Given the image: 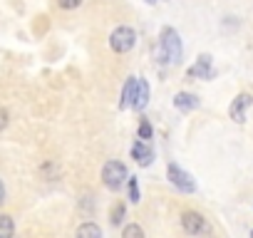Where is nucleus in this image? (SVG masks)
Returning a JSON list of instances; mask_svg holds the SVG:
<instances>
[{"label": "nucleus", "instance_id": "nucleus-1", "mask_svg": "<svg viewBox=\"0 0 253 238\" xmlns=\"http://www.w3.org/2000/svg\"><path fill=\"white\" fill-rule=\"evenodd\" d=\"M181 40H179V33L174 28H164L162 30V62H171L176 65L181 60Z\"/></svg>", "mask_w": 253, "mask_h": 238}, {"label": "nucleus", "instance_id": "nucleus-2", "mask_svg": "<svg viewBox=\"0 0 253 238\" xmlns=\"http://www.w3.org/2000/svg\"><path fill=\"white\" fill-rule=\"evenodd\" d=\"M126 179H129V176H126V166H124L122 161H107V164L102 166V181H104L107 189L119 191Z\"/></svg>", "mask_w": 253, "mask_h": 238}, {"label": "nucleus", "instance_id": "nucleus-3", "mask_svg": "<svg viewBox=\"0 0 253 238\" xmlns=\"http://www.w3.org/2000/svg\"><path fill=\"white\" fill-rule=\"evenodd\" d=\"M134 45H137V33H134L132 28H126V25L117 28V30L109 35V47H112L114 52H119V55L134 50Z\"/></svg>", "mask_w": 253, "mask_h": 238}, {"label": "nucleus", "instance_id": "nucleus-4", "mask_svg": "<svg viewBox=\"0 0 253 238\" xmlns=\"http://www.w3.org/2000/svg\"><path fill=\"white\" fill-rule=\"evenodd\" d=\"M181 226H184V231L189 236H211L213 233V228L206 223V218L201 213H196V211H186L181 216Z\"/></svg>", "mask_w": 253, "mask_h": 238}, {"label": "nucleus", "instance_id": "nucleus-5", "mask_svg": "<svg viewBox=\"0 0 253 238\" xmlns=\"http://www.w3.org/2000/svg\"><path fill=\"white\" fill-rule=\"evenodd\" d=\"M167 174H169V181H171L176 189H181V191H186V194H191V191L196 189V181H194L184 169H179L176 164H169V166H167Z\"/></svg>", "mask_w": 253, "mask_h": 238}, {"label": "nucleus", "instance_id": "nucleus-6", "mask_svg": "<svg viewBox=\"0 0 253 238\" xmlns=\"http://www.w3.org/2000/svg\"><path fill=\"white\" fill-rule=\"evenodd\" d=\"M251 102H253V99H251L246 92H243V94H238V97L231 102L228 114H231V119H233L236 124H243V122H246V109L251 107Z\"/></svg>", "mask_w": 253, "mask_h": 238}, {"label": "nucleus", "instance_id": "nucleus-7", "mask_svg": "<svg viewBox=\"0 0 253 238\" xmlns=\"http://www.w3.org/2000/svg\"><path fill=\"white\" fill-rule=\"evenodd\" d=\"M132 157L137 159V164H139V166H149V164H152V159H154V152H152V147H149L144 139H139V142H134V144H132Z\"/></svg>", "mask_w": 253, "mask_h": 238}, {"label": "nucleus", "instance_id": "nucleus-8", "mask_svg": "<svg viewBox=\"0 0 253 238\" xmlns=\"http://www.w3.org/2000/svg\"><path fill=\"white\" fill-rule=\"evenodd\" d=\"M189 77H201V79H211L213 72H211V57L209 55H201L196 60L194 67H189Z\"/></svg>", "mask_w": 253, "mask_h": 238}, {"label": "nucleus", "instance_id": "nucleus-9", "mask_svg": "<svg viewBox=\"0 0 253 238\" xmlns=\"http://www.w3.org/2000/svg\"><path fill=\"white\" fill-rule=\"evenodd\" d=\"M174 107L181 109V112H194V109H199V97L191 94V92H179L174 97Z\"/></svg>", "mask_w": 253, "mask_h": 238}, {"label": "nucleus", "instance_id": "nucleus-10", "mask_svg": "<svg viewBox=\"0 0 253 238\" xmlns=\"http://www.w3.org/2000/svg\"><path fill=\"white\" fill-rule=\"evenodd\" d=\"M147 102H149V84H147V79L137 77V94H134L132 107L139 112V109H144V107H147Z\"/></svg>", "mask_w": 253, "mask_h": 238}, {"label": "nucleus", "instance_id": "nucleus-11", "mask_svg": "<svg viewBox=\"0 0 253 238\" xmlns=\"http://www.w3.org/2000/svg\"><path fill=\"white\" fill-rule=\"evenodd\" d=\"M134 94H137V77H129V79H126V84H124V89H122V109L124 107H132Z\"/></svg>", "mask_w": 253, "mask_h": 238}, {"label": "nucleus", "instance_id": "nucleus-12", "mask_svg": "<svg viewBox=\"0 0 253 238\" xmlns=\"http://www.w3.org/2000/svg\"><path fill=\"white\" fill-rule=\"evenodd\" d=\"M77 236H80V238H87V236H89V238H99V236H102V228H99L97 223H82V226L77 228Z\"/></svg>", "mask_w": 253, "mask_h": 238}, {"label": "nucleus", "instance_id": "nucleus-13", "mask_svg": "<svg viewBox=\"0 0 253 238\" xmlns=\"http://www.w3.org/2000/svg\"><path fill=\"white\" fill-rule=\"evenodd\" d=\"M15 233V221L5 213H0V238H8Z\"/></svg>", "mask_w": 253, "mask_h": 238}, {"label": "nucleus", "instance_id": "nucleus-14", "mask_svg": "<svg viewBox=\"0 0 253 238\" xmlns=\"http://www.w3.org/2000/svg\"><path fill=\"white\" fill-rule=\"evenodd\" d=\"M109 221H112V226H119L124 221V203H114V208L109 213Z\"/></svg>", "mask_w": 253, "mask_h": 238}, {"label": "nucleus", "instance_id": "nucleus-15", "mask_svg": "<svg viewBox=\"0 0 253 238\" xmlns=\"http://www.w3.org/2000/svg\"><path fill=\"white\" fill-rule=\"evenodd\" d=\"M122 236H124V238H142V236H144V231H142V226L132 223V226H126V228L122 231Z\"/></svg>", "mask_w": 253, "mask_h": 238}, {"label": "nucleus", "instance_id": "nucleus-16", "mask_svg": "<svg viewBox=\"0 0 253 238\" xmlns=\"http://www.w3.org/2000/svg\"><path fill=\"white\" fill-rule=\"evenodd\" d=\"M139 139H144V142H147V139H152V124L147 122V119L139 124Z\"/></svg>", "mask_w": 253, "mask_h": 238}, {"label": "nucleus", "instance_id": "nucleus-17", "mask_svg": "<svg viewBox=\"0 0 253 238\" xmlns=\"http://www.w3.org/2000/svg\"><path fill=\"white\" fill-rule=\"evenodd\" d=\"M57 5H60L62 10H75V8L82 5V0H57Z\"/></svg>", "mask_w": 253, "mask_h": 238}, {"label": "nucleus", "instance_id": "nucleus-18", "mask_svg": "<svg viewBox=\"0 0 253 238\" xmlns=\"http://www.w3.org/2000/svg\"><path fill=\"white\" fill-rule=\"evenodd\" d=\"M129 198L134 203L139 201V184H137V179H129Z\"/></svg>", "mask_w": 253, "mask_h": 238}, {"label": "nucleus", "instance_id": "nucleus-19", "mask_svg": "<svg viewBox=\"0 0 253 238\" xmlns=\"http://www.w3.org/2000/svg\"><path fill=\"white\" fill-rule=\"evenodd\" d=\"M8 122H10V119H8V112H5L3 107H0V132H3V129L8 127Z\"/></svg>", "mask_w": 253, "mask_h": 238}, {"label": "nucleus", "instance_id": "nucleus-20", "mask_svg": "<svg viewBox=\"0 0 253 238\" xmlns=\"http://www.w3.org/2000/svg\"><path fill=\"white\" fill-rule=\"evenodd\" d=\"M5 203V186H3V181H0V206Z\"/></svg>", "mask_w": 253, "mask_h": 238}, {"label": "nucleus", "instance_id": "nucleus-21", "mask_svg": "<svg viewBox=\"0 0 253 238\" xmlns=\"http://www.w3.org/2000/svg\"><path fill=\"white\" fill-rule=\"evenodd\" d=\"M147 3H157V0H147Z\"/></svg>", "mask_w": 253, "mask_h": 238}, {"label": "nucleus", "instance_id": "nucleus-22", "mask_svg": "<svg viewBox=\"0 0 253 238\" xmlns=\"http://www.w3.org/2000/svg\"><path fill=\"white\" fill-rule=\"evenodd\" d=\"M251 236H253V231H251Z\"/></svg>", "mask_w": 253, "mask_h": 238}]
</instances>
